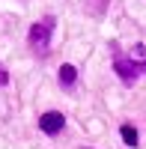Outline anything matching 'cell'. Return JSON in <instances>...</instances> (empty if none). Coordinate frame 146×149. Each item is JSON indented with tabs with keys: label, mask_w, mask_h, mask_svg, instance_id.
Instances as JSON below:
<instances>
[{
	"label": "cell",
	"mask_w": 146,
	"mask_h": 149,
	"mask_svg": "<svg viewBox=\"0 0 146 149\" xmlns=\"http://www.w3.org/2000/svg\"><path fill=\"white\" fill-rule=\"evenodd\" d=\"M54 15H48L42 21H36L33 27H30V36H27V42L36 54H48V48H51V30H54Z\"/></svg>",
	"instance_id": "obj_1"
},
{
	"label": "cell",
	"mask_w": 146,
	"mask_h": 149,
	"mask_svg": "<svg viewBox=\"0 0 146 149\" xmlns=\"http://www.w3.org/2000/svg\"><path fill=\"white\" fill-rule=\"evenodd\" d=\"M113 72H116L125 84H131V81L140 74V66H137V60H128V57L119 54V48H113Z\"/></svg>",
	"instance_id": "obj_2"
},
{
	"label": "cell",
	"mask_w": 146,
	"mask_h": 149,
	"mask_svg": "<svg viewBox=\"0 0 146 149\" xmlns=\"http://www.w3.org/2000/svg\"><path fill=\"white\" fill-rule=\"evenodd\" d=\"M63 125H66V116L60 113V110H48V113L39 116V128H42L45 134H57V131H63Z\"/></svg>",
	"instance_id": "obj_3"
},
{
	"label": "cell",
	"mask_w": 146,
	"mask_h": 149,
	"mask_svg": "<svg viewBox=\"0 0 146 149\" xmlns=\"http://www.w3.org/2000/svg\"><path fill=\"white\" fill-rule=\"evenodd\" d=\"M75 81H78V69L69 66V63H63V66H60V84H63V86H72Z\"/></svg>",
	"instance_id": "obj_4"
},
{
	"label": "cell",
	"mask_w": 146,
	"mask_h": 149,
	"mask_svg": "<svg viewBox=\"0 0 146 149\" xmlns=\"http://www.w3.org/2000/svg\"><path fill=\"white\" fill-rule=\"evenodd\" d=\"M83 9H87L92 18H102L104 9H107V0H83Z\"/></svg>",
	"instance_id": "obj_5"
},
{
	"label": "cell",
	"mask_w": 146,
	"mask_h": 149,
	"mask_svg": "<svg viewBox=\"0 0 146 149\" xmlns=\"http://www.w3.org/2000/svg\"><path fill=\"white\" fill-rule=\"evenodd\" d=\"M122 140H125L128 146H137V131L131 128V125H122Z\"/></svg>",
	"instance_id": "obj_6"
},
{
	"label": "cell",
	"mask_w": 146,
	"mask_h": 149,
	"mask_svg": "<svg viewBox=\"0 0 146 149\" xmlns=\"http://www.w3.org/2000/svg\"><path fill=\"white\" fill-rule=\"evenodd\" d=\"M131 60H143V63H140V72H146V48H143V45H137V48H134Z\"/></svg>",
	"instance_id": "obj_7"
},
{
	"label": "cell",
	"mask_w": 146,
	"mask_h": 149,
	"mask_svg": "<svg viewBox=\"0 0 146 149\" xmlns=\"http://www.w3.org/2000/svg\"><path fill=\"white\" fill-rule=\"evenodd\" d=\"M6 84H9V74L3 72V66H0V86H6Z\"/></svg>",
	"instance_id": "obj_8"
}]
</instances>
